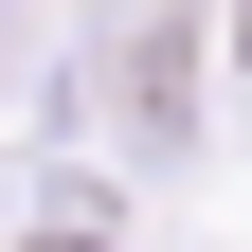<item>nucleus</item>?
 <instances>
[{
    "label": "nucleus",
    "mask_w": 252,
    "mask_h": 252,
    "mask_svg": "<svg viewBox=\"0 0 252 252\" xmlns=\"http://www.w3.org/2000/svg\"><path fill=\"white\" fill-rule=\"evenodd\" d=\"M36 252H108V198H72V180H54V198H36Z\"/></svg>",
    "instance_id": "f257e3e1"
}]
</instances>
